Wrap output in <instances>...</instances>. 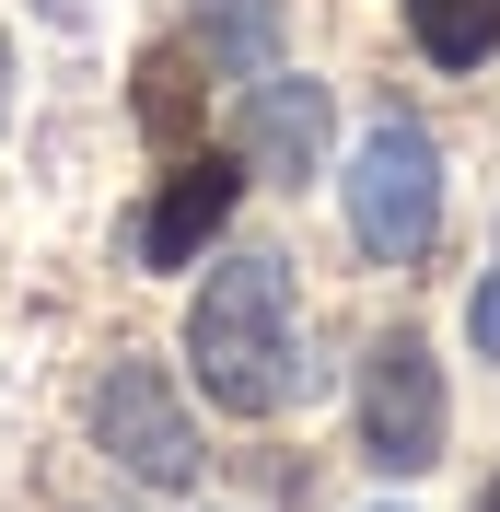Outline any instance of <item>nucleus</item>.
<instances>
[{"label": "nucleus", "mask_w": 500, "mask_h": 512, "mask_svg": "<svg viewBox=\"0 0 500 512\" xmlns=\"http://www.w3.org/2000/svg\"><path fill=\"white\" fill-rule=\"evenodd\" d=\"M187 373L210 408L233 419H268L303 396V303H291V256H221L198 280V315H187Z\"/></svg>", "instance_id": "1"}, {"label": "nucleus", "mask_w": 500, "mask_h": 512, "mask_svg": "<svg viewBox=\"0 0 500 512\" xmlns=\"http://www.w3.org/2000/svg\"><path fill=\"white\" fill-rule=\"evenodd\" d=\"M442 222V152L419 117H373L361 128V175H349V245L373 268H419Z\"/></svg>", "instance_id": "2"}, {"label": "nucleus", "mask_w": 500, "mask_h": 512, "mask_svg": "<svg viewBox=\"0 0 500 512\" xmlns=\"http://www.w3.org/2000/svg\"><path fill=\"white\" fill-rule=\"evenodd\" d=\"M349 419H361V454L384 478H419L442 454V361L419 326H384L361 350V384H349Z\"/></svg>", "instance_id": "3"}, {"label": "nucleus", "mask_w": 500, "mask_h": 512, "mask_svg": "<svg viewBox=\"0 0 500 512\" xmlns=\"http://www.w3.org/2000/svg\"><path fill=\"white\" fill-rule=\"evenodd\" d=\"M94 443L117 454L140 489H198V466H210V443H198V419L175 408V373H163V361H105Z\"/></svg>", "instance_id": "4"}, {"label": "nucleus", "mask_w": 500, "mask_h": 512, "mask_svg": "<svg viewBox=\"0 0 500 512\" xmlns=\"http://www.w3.org/2000/svg\"><path fill=\"white\" fill-rule=\"evenodd\" d=\"M233 140H245V163L268 175V187H303V175H326V82H303V70H268V82H245V105H233Z\"/></svg>", "instance_id": "5"}, {"label": "nucleus", "mask_w": 500, "mask_h": 512, "mask_svg": "<svg viewBox=\"0 0 500 512\" xmlns=\"http://www.w3.org/2000/svg\"><path fill=\"white\" fill-rule=\"evenodd\" d=\"M233 198H245V163L187 152L175 175H163V198L140 210V268H187V256H210L221 222H233Z\"/></svg>", "instance_id": "6"}, {"label": "nucleus", "mask_w": 500, "mask_h": 512, "mask_svg": "<svg viewBox=\"0 0 500 512\" xmlns=\"http://www.w3.org/2000/svg\"><path fill=\"white\" fill-rule=\"evenodd\" d=\"M407 35H419V59L477 70V59H500V0H407Z\"/></svg>", "instance_id": "7"}, {"label": "nucleus", "mask_w": 500, "mask_h": 512, "mask_svg": "<svg viewBox=\"0 0 500 512\" xmlns=\"http://www.w3.org/2000/svg\"><path fill=\"white\" fill-rule=\"evenodd\" d=\"M140 117H152V140H187L198 82H187V59H175V47H152V59H140Z\"/></svg>", "instance_id": "8"}, {"label": "nucleus", "mask_w": 500, "mask_h": 512, "mask_svg": "<svg viewBox=\"0 0 500 512\" xmlns=\"http://www.w3.org/2000/svg\"><path fill=\"white\" fill-rule=\"evenodd\" d=\"M477 350L500 361V256H489V280H477Z\"/></svg>", "instance_id": "9"}, {"label": "nucleus", "mask_w": 500, "mask_h": 512, "mask_svg": "<svg viewBox=\"0 0 500 512\" xmlns=\"http://www.w3.org/2000/svg\"><path fill=\"white\" fill-rule=\"evenodd\" d=\"M477 512H500V478H489V489H477Z\"/></svg>", "instance_id": "10"}]
</instances>
